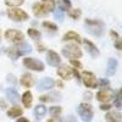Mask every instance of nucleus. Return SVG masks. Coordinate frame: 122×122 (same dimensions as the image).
Instances as JSON below:
<instances>
[{
  "label": "nucleus",
  "instance_id": "nucleus-1",
  "mask_svg": "<svg viewBox=\"0 0 122 122\" xmlns=\"http://www.w3.org/2000/svg\"><path fill=\"white\" fill-rule=\"evenodd\" d=\"M84 26H86L87 32L94 37H103L105 33V25L100 20L87 18L84 21Z\"/></svg>",
  "mask_w": 122,
  "mask_h": 122
},
{
  "label": "nucleus",
  "instance_id": "nucleus-2",
  "mask_svg": "<svg viewBox=\"0 0 122 122\" xmlns=\"http://www.w3.org/2000/svg\"><path fill=\"white\" fill-rule=\"evenodd\" d=\"M61 53H62V55L70 60H78L82 57L83 53L82 50H81V48L77 45V44H68V45H65L62 48V50H61Z\"/></svg>",
  "mask_w": 122,
  "mask_h": 122
},
{
  "label": "nucleus",
  "instance_id": "nucleus-3",
  "mask_svg": "<svg viewBox=\"0 0 122 122\" xmlns=\"http://www.w3.org/2000/svg\"><path fill=\"white\" fill-rule=\"evenodd\" d=\"M77 112H78L79 117L82 118V121H84V122H90L93 120L94 111H93L92 105L88 103H81L77 106Z\"/></svg>",
  "mask_w": 122,
  "mask_h": 122
},
{
  "label": "nucleus",
  "instance_id": "nucleus-4",
  "mask_svg": "<svg viewBox=\"0 0 122 122\" xmlns=\"http://www.w3.org/2000/svg\"><path fill=\"white\" fill-rule=\"evenodd\" d=\"M7 16L10 20H12L15 22H21V21H26L29 18V15L22 9L18 7H10L7 10Z\"/></svg>",
  "mask_w": 122,
  "mask_h": 122
},
{
  "label": "nucleus",
  "instance_id": "nucleus-5",
  "mask_svg": "<svg viewBox=\"0 0 122 122\" xmlns=\"http://www.w3.org/2000/svg\"><path fill=\"white\" fill-rule=\"evenodd\" d=\"M23 66L30 71H36V72H43L45 66L40 60H37L34 57H25L23 59Z\"/></svg>",
  "mask_w": 122,
  "mask_h": 122
},
{
  "label": "nucleus",
  "instance_id": "nucleus-6",
  "mask_svg": "<svg viewBox=\"0 0 122 122\" xmlns=\"http://www.w3.org/2000/svg\"><path fill=\"white\" fill-rule=\"evenodd\" d=\"M81 79H82L83 84L87 88H90V89L98 88V79L95 75L93 72H90V71H83L82 75H81Z\"/></svg>",
  "mask_w": 122,
  "mask_h": 122
},
{
  "label": "nucleus",
  "instance_id": "nucleus-7",
  "mask_svg": "<svg viewBox=\"0 0 122 122\" xmlns=\"http://www.w3.org/2000/svg\"><path fill=\"white\" fill-rule=\"evenodd\" d=\"M5 38L9 40V42H11V43H14V44H20V43L23 42L25 34L21 32V30H18V29L10 28V29H6Z\"/></svg>",
  "mask_w": 122,
  "mask_h": 122
},
{
  "label": "nucleus",
  "instance_id": "nucleus-8",
  "mask_svg": "<svg viewBox=\"0 0 122 122\" xmlns=\"http://www.w3.org/2000/svg\"><path fill=\"white\" fill-rule=\"evenodd\" d=\"M95 97H97V100L100 101V103H109L110 100H112L115 98V92L109 88H104L99 90Z\"/></svg>",
  "mask_w": 122,
  "mask_h": 122
},
{
  "label": "nucleus",
  "instance_id": "nucleus-9",
  "mask_svg": "<svg viewBox=\"0 0 122 122\" xmlns=\"http://www.w3.org/2000/svg\"><path fill=\"white\" fill-rule=\"evenodd\" d=\"M56 73H57V76L60 78H62L64 81H68V79L72 78L73 71H72V67L68 66V65H61V66H59Z\"/></svg>",
  "mask_w": 122,
  "mask_h": 122
},
{
  "label": "nucleus",
  "instance_id": "nucleus-10",
  "mask_svg": "<svg viewBox=\"0 0 122 122\" xmlns=\"http://www.w3.org/2000/svg\"><path fill=\"white\" fill-rule=\"evenodd\" d=\"M46 62L50 66H59L61 64V56L54 51V50H48L46 53Z\"/></svg>",
  "mask_w": 122,
  "mask_h": 122
},
{
  "label": "nucleus",
  "instance_id": "nucleus-11",
  "mask_svg": "<svg viewBox=\"0 0 122 122\" xmlns=\"http://www.w3.org/2000/svg\"><path fill=\"white\" fill-rule=\"evenodd\" d=\"M54 86H55V82H54L53 78H50V77H44L43 79L39 81V83H38V86H37V89L40 90V92H43V90H49V89L54 88Z\"/></svg>",
  "mask_w": 122,
  "mask_h": 122
},
{
  "label": "nucleus",
  "instance_id": "nucleus-12",
  "mask_svg": "<svg viewBox=\"0 0 122 122\" xmlns=\"http://www.w3.org/2000/svg\"><path fill=\"white\" fill-rule=\"evenodd\" d=\"M82 43L84 44V46H86V49H87L88 54H89L92 57H97V56H99L100 51H99L98 46H97L93 42H90V40H88V39H82Z\"/></svg>",
  "mask_w": 122,
  "mask_h": 122
},
{
  "label": "nucleus",
  "instance_id": "nucleus-13",
  "mask_svg": "<svg viewBox=\"0 0 122 122\" xmlns=\"http://www.w3.org/2000/svg\"><path fill=\"white\" fill-rule=\"evenodd\" d=\"M62 40L64 42H75L77 44H81L82 43V37L75 30H68L62 36Z\"/></svg>",
  "mask_w": 122,
  "mask_h": 122
},
{
  "label": "nucleus",
  "instance_id": "nucleus-14",
  "mask_svg": "<svg viewBox=\"0 0 122 122\" xmlns=\"http://www.w3.org/2000/svg\"><path fill=\"white\" fill-rule=\"evenodd\" d=\"M32 10H33L34 16H37V17H43V16H46V15L49 14V11L45 9V6H44L42 3H39V1L33 4Z\"/></svg>",
  "mask_w": 122,
  "mask_h": 122
},
{
  "label": "nucleus",
  "instance_id": "nucleus-15",
  "mask_svg": "<svg viewBox=\"0 0 122 122\" xmlns=\"http://www.w3.org/2000/svg\"><path fill=\"white\" fill-rule=\"evenodd\" d=\"M60 99L61 95L57 93H48L39 97V101H42V103H54V101H59Z\"/></svg>",
  "mask_w": 122,
  "mask_h": 122
},
{
  "label": "nucleus",
  "instance_id": "nucleus-16",
  "mask_svg": "<svg viewBox=\"0 0 122 122\" xmlns=\"http://www.w3.org/2000/svg\"><path fill=\"white\" fill-rule=\"evenodd\" d=\"M117 66H118V62H117L116 59H114V57L109 59L107 66H106V75H107V76H114V75L116 73Z\"/></svg>",
  "mask_w": 122,
  "mask_h": 122
},
{
  "label": "nucleus",
  "instance_id": "nucleus-17",
  "mask_svg": "<svg viewBox=\"0 0 122 122\" xmlns=\"http://www.w3.org/2000/svg\"><path fill=\"white\" fill-rule=\"evenodd\" d=\"M20 83H21L25 88H30L34 84V77L30 73H23L21 79H20Z\"/></svg>",
  "mask_w": 122,
  "mask_h": 122
},
{
  "label": "nucleus",
  "instance_id": "nucleus-18",
  "mask_svg": "<svg viewBox=\"0 0 122 122\" xmlns=\"http://www.w3.org/2000/svg\"><path fill=\"white\" fill-rule=\"evenodd\" d=\"M105 121L106 122H121L122 121V114L117 111H109L105 115Z\"/></svg>",
  "mask_w": 122,
  "mask_h": 122
},
{
  "label": "nucleus",
  "instance_id": "nucleus-19",
  "mask_svg": "<svg viewBox=\"0 0 122 122\" xmlns=\"http://www.w3.org/2000/svg\"><path fill=\"white\" fill-rule=\"evenodd\" d=\"M15 49H16L18 56H22V55H25V54H28V53H30V50H32L30 45L27 44V43H25V42L17 44V46H15Z\"/></svg>",
  "mask_w": 122,
  "mask_h": 122
},
{
  "label": "nucleus",
  "instance_id": "nucleus-20",
  "mask_svg": "<svg viewBox=\"0 0 122 122\" xmlns=\"http://www.w3.org/2000/svg\"><path fill=\"white\" fill-rule=\"evenodd\" d=\"M22 104L25 107H30L32 106V103H33V94L30 90H26L25 93L22 94Z\"/></svg>",
  "mask_w": 122,
  "mask_h": 122
},
{
  "label": "nucleus",
  "instance_id": "nucleus-21",
  "mask_svg": "<svg viewBox=\"0 0 122 122\" xmlns=\"http://www.w3.org/2000/svg\"><path fill=\"white\" fill-rule=\"evenodd\" d=\"M5 93H6L7 99L11 101V103H17V101L20 100V95H18L17 90L15 88H7L5 90Z\"/></svg>",
  "mask_w": 122,
  "mask_h": 122
},
{
  "label": "nucleus",
  "instance_id": "nucleus-22",
  "mask_svg": "<svg viewBox=\"0 0 122 122\" xmlns=\"http://www.w3.org/2000/svg\"><path fill=\"white\" fill-rule=\"evenodd\" d=\"M22 114H23V110L20 106H12V107H10V110H7V116L10 118L20 117V116H22Z\"/></svg>",
  "mask_w": 122,
  "mask_h": 122
},
{
  "label": "nucleus",
  "instance_id": "nucleus-23",
  "mask_svg": "<svg viewBox=\"0 0 122 122\" xmlns=\"http://www.w3.org/2000/svg\"><path fill=\"white\" fill-rule=\"evenodd\" d=\"M48 112V110L44 105H37L34 107V116L37 120H42Z\"/></svg>",
  "mask_w": 122,
  "mask_h": 122
},
{
  "label": "nucleus",
  "instance_id": "nucleus-24",
  "mask_svg": "<svg viewBox=\"0 0 122 122\" xmlns=\"http://www.w3.org/2000/svg\"><path fill=\"white\" fill-rule=\"evenodd\" d=\"M42 4L45 6V9L49 12H54V10L56 7V1L55 0H42Z\"/></svg>",
  "mask_w": 122,
  "mask_h": 122
},
{
  "label": "nucleus",
  "instance_id": "nucleus-25",
  "mask_svg": "<svg viewBox=\"0 0 122 122\" xmlns=\"http://www.w3.org/2000/svg\"><path fill=\"white\" fill-rule=\"evenodd\" d=\"M27 34L32 39H34V40H38V39H40V37H42V33H40L38 29H36V28H28L27 29Z\"/></svg>",
  "mask_w": 122,
  "mask_h": 122
},
{
  "label": "nucleus",
  "instance_id": "nucleus-26",
  "mask_svg": "<svg viewBox=\"0 0 122 122\" xmlns=\"http://www.w3.org/2000/svg\"><path fill=\"white\" fill-rule=\"evenodd\" d=\"M68 16L72 20H78L81 16H82V10L81 9H72L71 7L68 10Z\"/></svg>",
  "mask_w": 122,
  "mask_h": 122
},
{
  "label": "nucleus",
  "instance_id": "nucleus-27",
  "mask_svg": "<svg viewBox=\"0 0 122 122\" xmlns=\"http://www.w3.org/2000/svg\"><path fill=\"white\" fill-rule=\"evenodd\" d=\"M72 7V3L70 1V0H60L59 1V9H61L62 11H67Z\"/></svg>",
  "mask_w": 122,
  "mask_h": 122
},
{
  "label": "nucleus",
  "instance_id": "nucleus-28",
  "mask_svg": "<svg viewBox=\"0 0 122 122\" xmlns=\"http://www.w3.org/2000/svg\"><path fill=\"white\" fill-rule=\"evenodd\" d=\"M42 27L46 30H51V32H56L57 30V26L54 22H50V21H44L42 23Z\"/></svg>",
  "mask_w": 122,
  "mask_h": 122
},
{
  "label": "nucleus",
  "instance_id": "nucleus-29",
  "mask_svg": "<svg viewBox=\"0 0 122 122\" xmlns=\"http://www.w3.org/2000/svg\"><path fill=\"white\" fill-rule=\"evenodd\" d=\"M4 1L9 7H17V6H21L25 3V0H4Z\"/></svg>",
  "mask_w": 122,
  "mask_h": 122
},
{
  "label": "nucleus",
  "instance_id": "nucleus-30",
  "mask_svg": "<svg viewBox=\"0 0 122 122\" xmlns=\"http://www.w3.org/2000/svg\"><path fill=\"white\" fill-rule=\"evenodd\" d=\"M115 106L117 109H122V88H120V90L117 92V97L115 99Z\"/></svg>",
  "mask_w": 122,
  "mask_h": 122
},
{
  "label": "nucleus",
  "instance_id": "nucleus-31",
  "mask_svg": "<svg viewBox=\"0 0 122 122\" xmlns=\"http://www.w3.org/2000/svg\"><path fill=\"white\" fill-rule=\"evenodd\" d=\"M54 17H55V20H57V21L62 22L64 21V11L61 9L54 10Z\"/></svg>",
  "mask_w": 122,
  "mask_h": 122
},
{
  "label": "nucleus",
  "instance_id": "nucleus-32",
  "mask_svg": "<svg viewBox=\"0 0 122 122\" xmlns=\"http://www.w3.org/2000/svg\"><path fill=\"white\" fill-rule=\"evenodd\" d=\"M50 112H51L54 116H59L61 112H62V109H61L60 106H53V107H50Z\"/></svg>",
  "mask_w": 122,
  "mask_h": 122
},
{
  "label": "nucleus",
  "instance_id": "nucleus-33",
  "mask_svg": "<svg viewBox=\"0 0 122 122\" xmlns=\"http://www.w3.org/2000/svg\"><path fill=\"white\" fill-rule=\"evenodd\" d=\"M109 84H110V82H109V79H106V78H103V79L98 81V86L100 88H107Z\"/></svg>",
  "mask_w": 122,
  "mask_h": 122
},
{
  "label": "nucleus",
  "instance_id": "nucleus-34",
  "mask_svg": "<svg viewBox=\"0 0 122 122\" xmlns=\"http://www.w3.org/2000/svg\"><path fill=\"white\" fill-rule=\"evenodd\" d=\"M6 81H7L9 83H12V84H16V83H17V79H16V77H15L14 75H7Z\"/></svg>",
  "mask_w": 122,
  "mask_h": 122
},
{
  "label": "nucleus",
  "instance_id": "nucleus-35",
  "mask_svg": "<svg viewBox=\"0 0 122 122\" xmlns=\"http://www.w3.org/2000/svg\"><path fill=\"white\" fill-rule=\"evenodd\" d=\"M110 109H111V104H109V103H101L100 110H103V111H109Z\"/></svg>",
  "mask_w": 122,
  "mask_h": 122
},
{
  "label": "nucleus",
  "instance_id": "nucleus-36",
  "mask_svg": "<svg viewBox=\"0 0 122 122\" xmlns=\"http://www.w3.org/2000/svg\"><path fill=\"white\" fill-rule=\"evenodd\" d=\"M71 65L75 68H82V64L79 62V60H71Z\"/></svg>",
  "mask_w": 122,
  "mask_h": 122
},
{
  "label": "nucleus",
  "instance_id": "nucleus-37",
  "mask_svg": "<svg viewBox=\"0 0 122 122\" xmlns=\"http://www.w3.org/2000/svg\"><path fill=\"white\" fill-rule=\"evenodd\" d=\"M115 48L116 49H118V50H122V38L121 39H117V40H115Z\"/></svg>",
  "mask_w": 122,
  "mask_h": 122
},
{
  "label": "nucleus",
  "instance_id": "nucleus-38",
  "mask_svg": "<svg viewBox=\"0 0 122 122\" xmlns=\"http://www.w3.org/2000/svg\"><path fill=\"white\" fill-rule=\"evenodd\" d=\"M110 37H111V39L117 40L120 36H118V33H117V32H115V30H110Z\"/></svg>",
  "mask_w": 122,
  "mask_h": 122
},
{
  "label": "nucleus",
  "instance_id": "nucleus-39",
  "mask_svg": "<svg viewBox=\"0 0 122 122\" xmlns=\"http://www.w3.org/2000/svg\"><path fill=\"white\" fill-rule=\"evenodd\" d=\"M46 122H62V120H61L59 116H54V117H51V118H49Z\"/></svg>",
  "mask_w": 122,
  "mask_h": 122
},
{
  "label": "nucleus",
  "instance_id": "nucleus-40",
  "mask_svg": "<svg viewBox=\"0 0 122 122\" xmlns=\"http://www.w3.org/2000/svg\"><path fill=\"white\" fill-rule=\"evenodd\" d=\"M72 71H73V75L76 76L77 81H79V79H81V75H79V72H78V70H77V68H72Z\"/></svg>",
  "mask_w": 122,
  "mask_h": 122
},
{
  "label": "nucleus",
  "instance_id": "nucleus-41",
  "mask_svg": "<svg viewBox=\"0 0 122 122\" xmlns=\"http://www.w3.org/2000/svg\"><path fill=\"white\" fill-rule=\"evenodd\" d=\"M37 48H38V53H43L44 50H45L44 45H42V44H38V45H37Z\"/></svg>",
  "mask_w": 122,
  "mask_h": 122
},
{
  "label": "nucleus",
  "instance_id": "nucleus-42",
  "mask_svg": "<svg viewBox=\"0 0 122 122\" xmlns=\"http://www.w3.org/2000/svg\"><path fill=\"white\" fill-rule=\"evenodd\" d=\"M65 122H77V121H76V118H75L72 115H71V116H68V117L66 118V121H65Z\"/></svg>",
  "mask_w": 122,
  "mask_h": 122
},
{
  "label": "nucleus",
  "instance_id": "nucleus-43",
  "mask_svg": "<svg viewBox=\"0 0 122 122\" xmlns=\"http://www.w3.org/2000/svg\"><path fill=\"white\" fill-rule=\"evenodd\" d=\"M0 109H1V110L6 109V103H5L4 100H0Z\"/></svg>",
  "mask_w": 122,
  "mask_h": 122
},
{
  "label": "nucleus",
  "instance_id": "nucleus-44",
  "mask_svg": "<svg viewBox=\"0 0 122 122\" xmlns=\"http://www.w3.org/2000/svg\"><path fill=\"white\" fill-rule=\"evenodd\" d=\"M16 122H30L29 120H27L26 117H20V118H17V121Z\"/></svg>",
  "mask_w": 122,
  "mask_h": 122
},
{
  "label": "nucleus",
  "instance_id": "nucleus-45",
  "mask_svg": "<svg viewBox=\"0 0 122 122\" xmlns=\"http://www.w3.org/2000/svg\"><path fill=\"white\" fill-rule=\"evenodd\" d=\"M84 99L90 100V99H92V93H84Z\"/></svg>",
  "mask_w": 122,
  "mask_h": 122
},
{
  "label": "nucleus",
  "instance_id": "nucleus-46",
  "mask_svg": "<svg viewBox=\"0 0 122 122\" xmlns=\"http://www.w3.org/2000/svg\"><path fill=\"white\" fill-rule=\"evenodd\" d=\"M57 86H59V87H62L64 84H62V82H59V81H57Z\"/></svg>",
  "mask_w": 122,
  "mask_h": 122
},
{
  "label": "nucleus",
  "instance_id": "nucleus-47",
  "mask_svg": "<svg viewBox=\"0 0 122 122\" xmlns=\"http://www.w3.org/2000/svg\"><path fill=\"white\" fill-rule=\"evenodd\" d=\"M0 38H1V33H0Z\"/></svg>",
  "mask_w": 122,
  "mask_h": 122
}]
</instances>
